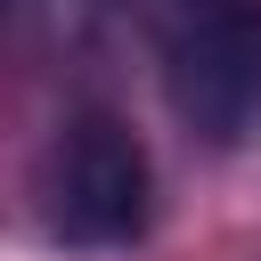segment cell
Here are the masks:
<instances>
[{
  "instance_id": "1",
  "label": "cell",
  "mask_w": 261,
  "mask_h": 261,
  "mask_svg": "<svg viewBox=\"0 0 261 261\" xmlns=\"http://www.w3.org/2000/svg\"><path fill=\"white\" fill-rule=\"evenodd\" d=\"M155 212V171L147 147L130 139L122 114L82 106L57 122L49 155H41V220L65 245H130Z\"/></svg>"
},
{
  "instance_id": "3",
  "label": "cell",
  "mask_w": 261,
  "mask_h": 261,
  "mask_svg": "<svg viewBox=\"0 0 261 261\" xmlns=\"http://www.w3.org/2000/svg\"><path fill=\"white\" fill-rule=\"evenodd\" d=\"M130 16H139V33H155V49H171L179 33H196V24H212V16H237V8H253V0H122Z\"/></svg>"
},
{
  "instance_id": "2",
  "label": "cell",
  "mask_w": 261,
  "mask_h": 261,
  "mask_svg": "<svg viewBox=\"0 0 261 261\" xmlns=\"http://www.w3.org/2000/svg\"><path fill=\"white\" fill-rule=\"evenodd\" d=\"M163 98L212 147L253 139L261 130V0L237 8V16H212V24L179 33L163 49Z\"/></svg>"
}]
</instances>
